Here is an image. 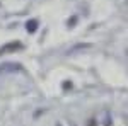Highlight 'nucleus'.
<instances>
[{
    "label": "nucleus",
    "mask_w": 128,
    "mask_h": 126,
    "mask_svg": "<svg viewBox=\"0 0 128 126\" xmlns=\"http://www.w3.org/2000/svg\"><path fill=\"white\" fill-rule=\"evenodd\" d=\"M20 48H22V44H20L19 41L7 43L5 46H2V48H0V55H5V53H14V51H19Z\"/></svg>",
    "instance_id": "f257e3e1"
},
{
    "label": "nucleus",
    "mask_w": 128,
    "mask_h": 126,
    "mask_svg": "<svg viewBox=\"0 0 128 126\" xmlns=\"http://www.w3.org/2000/svg\"><path fill=\"white\" fill-rule=\"evenodd\" d=\"M22 67H20L19 63H4V65H0V73L2 72H20Z\"/></svg>",
    "instance_id": "f03ea898"
},
{
    "label": "nucleus",
    "mask_w": 128,
    "mask_h": 126,
    "mask_svg": "<svg viewBox=\"0 0 128 126\" xmlns=\"http://www.w3.org/2000/svg\"><path fill=\"white\" fill-rule=\"evenodd\" d=\"M38 26H40V22H38L36 19H29L28 22H26V31L32 34V32H36V29H38Z\"/></svg>",
    "instance_id": "7ed1b4c3"
},
{
    "label": "nucleus",
    "mask_w": 128,
    "mask_h": 126,
    "mask_svg": "<svg viewBox=\"0 0 128 126\" xmlns=\"http://www.w3.org/2000/svg\"><path fill=\"white\" fill-rule=\"evenodd\" d=\"M58 126H60V125H58Z\"/></svg>",
    "instance_id": "20e7f679"
}]
</instances>
